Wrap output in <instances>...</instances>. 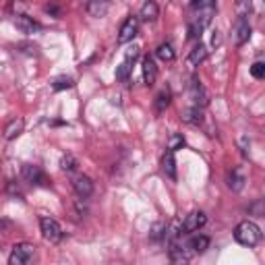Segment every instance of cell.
Here are the masks:
<instances>
[{
	"mask_svg": "<svg viewBox=\"0 0 265 265\" xmlns=\"http://www.w3.org/2000/svg\"><path fill=\"white\" fill-rule=\"evenodd\" d=\"M234 241L243 247H255L261 241V230L255 222L245 220L234 228Z\"/></svg>",
	"mask_w": 265,
	"mask_h": 265,
	"instance_id": "cell-1",
	"label": "cell"
},
{
	"mask_svg": "<svg viewBox=\"0 0 265 265\" xmlns=\"http://www.w3.org/2000/svg\"><path fill=\"white\" fill-rule=\"evenodd\" d=\"M130 69H132V62L130 60H124L118 69H116V79L118 81H126L128 79V75H130Z\"/></svg>",
	"mask_w": 265,
	"mask_h": 265,
	"instance_id": "cell-26",
	"label": "cell"
},
{
	"mask_svg": "<svg viewBox=\"0 0 265 265\" xmlns=\"http://www.w3.org/2000/svg\"><path fill=\"white\" fill-rule=\"evenodd\" d=\"M13 23H15V27H17L21 33H27V36H31V33H36V31L40 29V25L33 21L31 17H27V15H17Z\"/></svg>",
	"mask_w": 265,
	"mask_h": 265,
	"instance_id": "cell-12",
	"label": "cell"
},
{
	"mask_svg": "<svg viewBox=\"0 0 265 265\" xmlns=\"http://www.w3.org/2000/svg\"><path fill=\"white\" fill-rule=\"evenodd\" d=\"M155 56L160 60H164V62H172L176 58V52H174V48L170 44H160L157 50H155Z\"/></svg>",
	"mask_w": 265,
	"mask_h": 265,
	"instance_id": "cell-21",
	"label": "cell"
},
{
	"mask_svg": "<svg viewBox=\"0 0 265 265\" xmlns=\"http://www.w3.org/2000/svg\"><path fill=\"white\" fill-rule=\"evenodd\" d=\"M77 166H79V162H77L75 155H71V153L62 155V160H60V168H62L64 172H75V170H77Z\"/></svg>",
	"mask_w": 265,
	"mask_h": 265,
	"instance_id": "cell-23",
	"label": "cell"
},
{
	"mask_svg": "<svg viewBox=\"0 0 265 265\" xmlns=\"http://www.w3.org/2000/svg\"><path fill=\"white\" fill-rule=\"evenodd\" d=\"M137 58H139V48H137V46H132V48H128V50H126V56H124V60L135 62Z\"/></svg>",
	"mask_w": 265,
	"mask_h": 265,
	"instance_id": "cell-30",
	"label": "cell"
},
{
	"mask_svg": "<svg viewBox=\"0 0 265 265\" xmlns=\"http://www.w3.org/2000/svg\"><path fill=\"white\" fill-rule=\"evenodd\" d=\"M23 178L29 182V184H36V187H48V176L44 174V170L40 166H33V164H25L23 170H21Z\"/></svg>",
	"mask_w": 265,
	"mask_h": 265,
	"instance_id": "cell-5",
	"label": "cell"
},
{
	"mask_svg": "<svg viewBox=\"0 0 265 265\" xmlns=\"http://www.w3.org/2000/svg\"><path fill=\"white\" fill-rule=\"evenodd\" d=\"M141 71H143V83H145V85H153L155 79H157V66H155V60H153L151 56H145V58H143Z\"/></svg>",
	"mask_w": 265,
	"mask_h": 265,
	"instance_id": "cell-10",
	"label": "cell"
},
{
	"mask_svg": "<svg viewBox=\"0 0 265 265\" xmlns=\"http://www.w3.org/2000/svg\"><path fill=\"white\" fill-rule=\"evenodd\" d=\"M184 143H187V141H184V137L180 135V132H176V135H172V137L168 139V151H172V153H174V151L182 149V147H184Z\"/></svg>",
	"mask_w": 265,
	"mask_h": 265,
	"instance_id": "cell-25",
	"label": "cell"
},
{
	"mask_svg": "<svg viewBox=\"0 0 265 265\" xmlns=\"http://www.w3.org/2000/svg\"><path fill=\"white\" fill-rule=\"evenodd\" d=\"M182 120L187 124H193V126H199V124H203V108H199V106H191L182 112Z\"/></svg>",
	"mask_w": 265,
	"mask_h": 265,
	"instance_id": "cell-15",
	"label": "cell"
},
{
	"mask_svg": "<svg viewBox=\"0 0 265 265\" xmlns=\"http://www.w3.org/2000/svg\"><path fill=\"white\" fill-rule=\"evenodd\" d=\"M108 11H110V0H89L87 3V13L95 19L106 17Z\"/></svg>",
	"mask_w": 265,
	"mask_h": 265,
	"instance_id": "cell-13",
	"label": "cell"
},
{
	"mask_svg": "<svg viewBox=\"0 0 265 265\" xmlns=\"http://www.w3.org/2000/svg\"><path fill=\"white\" fill-rule=\"evenodd\" d=\"M216 7V0H193L191 3V9L197 11V9H214Z\"/></svg>",
	"mask_w": 265,
	"mask_h": 265,
	"instance_id": "cell-28",
	"label": "cell"
},
{
	"mask_svg": "<svg viewBox=\"0 0 265 265\" xmlns=\"http://www.w3.org/2000/svg\"><path fill=\"white\" fill-rule=\"evenodd\" d=\"M75 85V81L71 77H58L54 81V91H62V89H71Z\"/></svg>",
	"mask_w": 265,
	"mask_h": 265,
	"instance_id": "cell-27",
	"label": "cell"
},
{
	"mask_svg": "<svg viewBox=\"0 0 265 265\" xmlns=\"http://www.w3.org/2000/svg\"><path fill=\"white\" fill-rule=\"evenodd\" d=\"M46 11H48V13H52V15H56V17H60V11H58L56 7H46Z\"/></svg>",
	"mask_w": 265,
	"mask_h": 265,
	"instance_id": "cell-33",
	"label": "cell"
},
{
	"mask_svg": "<svg viewBox=\"0 0 265 265\" xmlns=\"http://www.w3.org/2000/svg\"><path fill=\"white\" fill-rule=\"evenodd\" d=\"M187 249H191V253L195 255H201L209 249V238L203 236V234H199V236H193L189 243H187Z\"/></svg>",
	"mask_w": 265,
	"mask_h": 265,
	"instance_id": "cell-17",
	"label": "cell"
},
{
	"mask_svg": "<svg viewBox=\"0 0 265 265\" xmlns=\"http://www.w3.org/2000/svg\"><path fill=\"white\" fill-rule=\"evenodd\" d=\"M166 228H168V226H166L164 222H155L153 226H151V232H149V238L151 241H164V236H166Z\"/></svg>",
	"mask_w": 265,
	"mask_h": 265,
	"instance_id": "cell-24",
	"label": "cell"
},
{
	"mask_svg": "<svg viewBox=\"0 0 265 265\" xmlns=\"http://www.w3.org/2000/svg\"><path fill=\"white\" fill-rule=\"evenodd\" d=\"M162 170L166 172V176H168V178L176 180V160H174V153H172V151H168V153L164 155V160H162Z\"/></svg>",
	"mask_w": 265,
	"mask_h": 265,
	"instance_id": "cell-19",
	"label": "cell"
},
{
	"mask_svg": "<svg viewBox=\"0 0 265 265\" xmlns=\"http://www.w3.org/2000/svg\"><path fill=\"white\" fill-rule=\"evenodd\" d=\"M249 211H251V214H257V216H261V214H263V201H261V199H259V201H257L255 205H251V207H249Z\"/></svg>",
	"mask_w": 265,
	"mask_h": 265,
	"instance_id": "cell-31",
	"label": "cell"
},
{
	"mask_svg": "<svg viewBox=\"0 0 265 265\" xmlns=\"http://www.w3.org/2000/svg\"><path fill=\"white\" fill-rule=\"evenodd\" d=\"M23 128H25L23 118H15V120H11V122L7 124V128H5V139H7V141L17 139V137L21 135V132H23Z\"/></svg>",
	"mask_w": 265,
	"mask_h": 265,
	"instance_id": "cell-18",
	"label": "cell"
},
{
	"mask_svg": "<svg viewBox=\"0 0 265 265\" xmlns=\"http://www.w3.org/2000/svg\"><path fill=\"white\" fill-rule=\"evenodd\" d=\"M137 33H139V17H128L120 31H118V44H128L137 38Z\"/></svg>",
	"mask_w": 265,
	"mask_h": 265,
	"instance_id": "cell-6",
	"label": "cell"
},
{
	"mask_svg": "<svg viewBox=\"0 0 265 265\" xmlns=\"http://www.w3.org/2000/svg\"><path fill=\"white\" fill-rule=\"evenodd\" d=\"M207 58V48L199 42V44H195L193 46V50L189 52V58H187V62H189V66H199L203 60Z\"/></svg>",
	"mask_w": 265,
	"mask_h": 265,
	"instance_id": "cell-14",
	"label": "cell"
},
{
	"mask_svg": "<svg viewBox=\"0 0 265 265\" xmlns=\"http://www.w3.org/2000/svg\"><path fill=\"white\" fill-rule=\"evenodd\" d=\"M36 257V247L29 243H17L9 255V263L11 265H27Z\"/></svg>",
	"mask_w": 265,
	"mask_h": 265,
	"instance_id": "cell-2",
	"label": "cell"
},
{
	"mask_svg": "<svg viewBox=\"0 0 265 265\" xmlns=\"http://www.w3.org/2000/svg\"><path fill=\"white\" fill-rule=\"evenodd\" d=\"M220 42H222L220 31H216V33H214V38H211V44H214V46H220Z\"/></svg>",
	"mask_w": 265,
	"mask_h": 265,
	"instance_id": "cell-32",
	"label": "cell"
},
{
	"mask_svg": "<svg viewBox=\"0 0 265 265\" xmlns=\"http://www.w3.org/2000/svg\"><path fill=\"white\" fill-rule=\"evenodd\" d=\"M160 17V7L153 3V0H147V3L141 7V13H139V21H147V23H153L155 19Z\"/></svg>",
	"mask_w": 265,
	"mask_h": 265,
	"instance_id": "cell-16",
	"label": "cell"
},
{
	"mask_svg": "<svg viewBox=\"0 0 265 265\" xmlns=\"http://www.w3.org/2000/svg\"><path fill=\"white\" fill-rule=\"evenodd\" d=\"M168 255H170V261H172V263H187L193 253H189L187 247H182L178 241H174V243H170Z\"/></svg>",
	"mask_w": 265,
	"mask_h": 265,
	"instance_id": "cell-11",
	"label": "cell"
},
{
	"mask_svg": "<svg viewBox=\"0 0 265 265\" xmlns=\"http://www.w3.org/2000/svg\"><path fill=\"white\" fill-rule=\"evenodd\" d=\"M228 187L232 189V191H243L245 189V176L238 172V170H232L230 174H228Z\"/></svg>",
	"mask_w": 265,
	"mask_h": 265,
	"instance_id": "cell-22",
	"label": "cell"
},
{
	"mask_svg": "<svg viewBox=\"0 0 265 265\" xmlns=\"http://www.w3.org/2000/svg\"><path fill=\"white\" fill-rule=\"evenodd\" d=\"M73 189L81 199H87L93 193V180L89 176H85V174H79V176L73 178Z\"/></svg>",
	"mask_w": 265,
	"mask_h": 265,
	"instance_id": "cell-9",
	"label": "cell"
},
{
	"mask_svg": "<svg viewBox=\"0 0 265 265\" xmlns=\"http://www.w3.org/2000/svg\"><path fill=\"white\" fill-rule=\"evenodd\" d=\"M189 95H191V99H193V106L203 108V106L207 104V95H205V91H203L201 81H199L197 77H193V79H191V85H189Z\"/></svg>",
	"mask_w": 265,
	"mask_h": 265,
	"instance_id": "cell-7",
	"label": "cell"
},
{
	"mask_svg": "<svg viewBox=\"0 0 265 265\" xmlns=\"http://www.w3.org/2000/svg\"><path fill=\"white\" fill-rule=\"evenodd\" d=\"M205 222H207V216H205L203 211H191L180 226H182L184 232H195V230H199V228H203Z\"/></svg>",
	"mask_w": 265,
	"mask_h": 265,
	"instance_id": "cell-8",
	"label": "cell"
},
{
	"mask_svg": "<svg viewBox=\"0 0 265 265\" xmlns=\"http://www.w3.org/2000/svg\"><path fill=\"white\" fill-rule=\"evenodd\" d=\"M251 75H253L255 79H263V77H265V64H263L261 60H257V62L251 66Z\"/></svg>",
	"mask_w": 265,
	"mask_h": 265,
	"instance_id": "cell-29",
	"label": "cell"
},
{
	"mask_svg": "<svg viewBox=\"0 0 265 265\" xmlns=\"http://www.w3.org/2000/svg\"><path fill=\"white\" fill-rule=\"evenodd\" d=\"M170 99H172V93H170V89L166 87V89H162L160 93H157V97H155V112L157 114H162L166 108L170 106Z\"/></svg>",
	"mask_w": 265,
	"mask_h": 265,
	"instance_id": "cell-20",
	"label": "cell"
},
{
	"mask_svg": "<svg viewBox=\"0 0 265 265\" xmlns=\"http://www.w3.org/2000/svg\"><path fill=\"white\" fill-rule=\"evenodd\" d=\"M249 38H251V23L247 15H241L234 27H232V42H234V46H243L249 42Z\"/></svg>",
	"mask_w": 265,
	"mask_h": 265,
	"instance_id": "cell-4",
	"label": "cell"
},
{
	"mask_svg": "<svg viewBox=\"0 0 265 265\" xmlns=\"http://www.w3.org/2000/svg\"><path fill=\"white\" fill-rule=\"evenodd\" d=\"M40 230H42V236H44L48 243H52V245L60 243L62 236H64L62 226H60L54 218H40Z\"/></svg>",
	"mask_w": 265,
	"mask_h": 265,
	"instance_id": "cell-3",
	"label": "cell"
}]
</instances>
